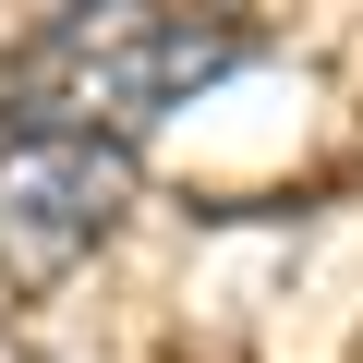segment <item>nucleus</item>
<instances>
[{"label": "nucleus", "instance_id": "1", "mask_svg": "<svg viewBox=\"0 0 363 363\" xmlns=\"http://www.w3.org/2000/svg\"><path fill=\"white\" fill-rule=\"evenodd\" d=\"M242 61H255L242 13H157V0L49 13L0 61V133H61V145H121L133 157V133H157L182 97H206Z\"/></svg>", "mask_w": 363, "mask_h": 363}, {"label": "nucleus", "instance_id": "2", "mask_svg": "<svg viewBox=\"0 0 363 363\" xmlns=\"http://www.w3.org/2000/svg\"><path fill=\"white\" fill-rule=\"evenodd\" d=\"M133 194L121 145H61V133H0V291L73 279Z\"/></svg>", "mask_w": 363, "mask_h": 363}]
</instances>
